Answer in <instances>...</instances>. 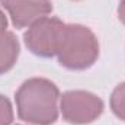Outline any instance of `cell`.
Wrapping results in <instances>:
<instances>
[{"label":"cell","instance_id":"cell-10","mask_svg":"<svg viewBox=\"0 0 125 125\" xmlns=\"http://www.w3.org/2000/svg\"><path fill=\"white\" fill-rule=\"evenodd\" d=\"M118 18H119V21L125 25V0H122L119 3V6H118Z\"/></svg>","mask_w":125,"mask_h":125},{"label":"cell","instance_id":"cell-6","mask_svg":"<svg viewBox=\"0 0 125 125\" xmlns=\"http://www.w3.org/2000/svg\"><path fill=\"white\" fill-rule=\"evenodd\" d=\"M19 42L13 32H3L0 35V74L9 71L19 57Z\"/></svg>","mask_w":125,"mask_h":125},{"label":"cell","instance_id":"cell-3","mask_svg":"<svg viewBox=\"0 0 125 125\" xmlns=\"http://www.w3.org/2000/svg\"><path fill=\"white\" fill-rule=\"evenodd\" d=\"M64 31L65 23L58 18L45 16L28 26L23 41L32 54L42 58H51L57 55L60 50Z\"/></svg>","mask_w":125,"mask_h":125},{"label":"cell","instance_id":"cell-7","mask_svg":"<svg viewBox=\"0 0 125 125\" xmlns=\"http://www.w3.org/2000/svg\"><path fill=\"white\" fill-rule=\"evenodd\" d=\"M111 109L116 118L125 121V83L118 84L111 94Z\"/></svg>","mask_w":125,"mask_h":125},{"label":"cell","instance_id":"cell-1","mask_svg":"<svg viewBox=\"0 0 125 125\" xmlns=\"http://www.w3.org/2000/svg\"><path fill=\"white\" fill-rule=\"evenodd\" d=\"M58 87L48 79L32 77L15 94L18 116L33 125H52L58 118Z\"/></svg>","mask_w":125,"mask_h":125},{"label":"cell","instance_id":"cell-2","mask_svg":"<svg viewBox=\"0 0 125 125\" xmlns=\"http://www.w3.org/2000/svg\"><path fill=\"white\" fill-rule=\"evenodd\" d=\"M99 57V42L93 32L84 25H65L58 62L68 70H86L92 67Z\"/></svg>","mask_w":125,"mask_h":125},{"label":"cell","instance_id":"cell-4","mask_svg":"<svg viewBox=\"0 0 125 125\" xmlns=\"http://www.w3.org/2000/svg\"><path fill=\"white\" fill-rule=\"evenodd\" d=\"M60 109L68 124L84 125L102 115L103 102L99 96L86 90H68L60 97Z\"/></svg>","mask_w":125,"mask_h":125},{"label":"cell","instance_id":"cell-8","mask_svg":"<svg viewBox=\"0 0 125 125\" xmlns=\"http://www.w3.org/2000/svg\"><path fill=\"white\" fill-rule=\"evenodd\" d=\"M13 121V109L10 100L0 94V125H10Z\"/></svg>","mask_w":125,"mask_h":125},{"label":"cell","instance_id":"cell-9","mask_svg":"<svg viewBox=\"0 0 125 125\" xmlns=\"http://www.w3.org/2000/svg\"><path fill=\"white\" fill-rule=\"evenodd\" d=\"M6 28H7V18L4 16L3 10L0 9V35L3 32H6Z\"/></svg>","mask_w":125,"mask_h":125},{"label":"cell","instance_id":"cell-5","mask_svg":"<svg viewBox=\"0 0 125 125\" xmlns=\"http://www.w3.org/2000/svg\"><path fill=\"white\" fill-rule=\"evenodd\" d=\"M16 28H26L52 12L50 0H0Z\"/></svg>","mask_w":125,"mask_h":125}]
</instances>
